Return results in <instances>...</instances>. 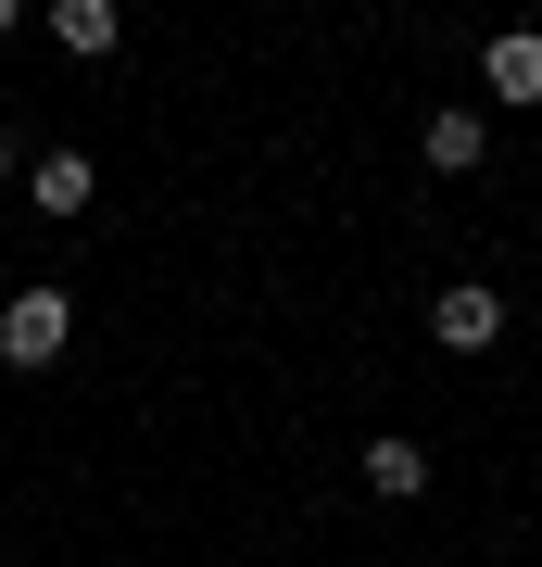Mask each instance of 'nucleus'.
Instances as JSON below:
<instances>
[{"label":"nucleus","mask_w":542,"mask_h":567,"mask_svg":"<svg viewBox=\"0 0 542 567\" xmlns=\"http://www.w3.org/2000/svg\"><path fill=\"white\" fill-rule=\"evenodd\" d=\"M480 152H492V114L480 102H442V114H429V164H442V177H467Z\"/></svg>","instance_id":"39448f33"},{"label":"nucleus","mask_w":542,"mask_h":567,"mask_svg":"<svg viewBox=\"0 0 542 567\" xmlns=\"http://www.w3.org/2000/svg\"><path fill=\"white\" fill-rule=\"evenodd\" d=\"M63 328H76V303H63V290H13V303H0V365H51Z\"/></svg>","instance_id":"f257e3e1"},{"label":"nucleus","mask_w":542,"mask_h":567,"mask_svg":"<svg viewBox=\"0 0 542 567\" xmlns=\"http://www.w3.org/2000/svg\"><path fill=\"white\" fill-rule=\"evenodd\" d=\"M25 189H39L51 227H76V215L101 203V164H89V152H39V177H25Z\"/></svg>","instance_id":"7ed1b4c3"},{"label":"nucleus","mask_w":542,"mask_h":567,"mask_svg":"<svg viewBox=\"0 0 542 567\" xmlns=\"http://www.w3.org/2000/svg\"><path fill=\"white\" fill-rule=\"evenodd\" d=\"M429 328H442L454 353H492V341H504V290H480V278H454L442 303H429Z\"/></svg>","instance_id":"f03ea898"},{"label":"nucleus","mask_w":542,"mask_h":567,"mask_svg":"<svg viewBox=\"0 0 542 567\" xmlns=\"http://www.w3.org/2000/svg\"><path fill=\"white\" fill-rule=\"evenodd\" d=\"M0 39H13V0H0Z\"/></svg>","instance_id":"6e6552de"},{"label":"nucleus","mask_w":542,"mask_h":567,"mask_svg":"<svg viewBox=\"0 0 542 567\" xmlns=\"http://www.w3.org/2000/svg\"><path fill=\"white\" fill-rule=\"evenodd\" d=\"M366 492L417 505V492H429V454H417V442H366Z\"/></svg>","instance_id":"0eeeda50"},{"label":"nucleus","mask_w":542,"mask_h":567,"mask_svg":"<svg viewBox=\"0 0 542 567\" xmlns=\"http://www.w3.org/2000/svg\"><path fill=\"white\" fill-rule=\"evenodd\" d=\"M51 39L76 51V63H101V51L126 39V13H114V0H63V13H51Z\"/></svg>","instance_id":"423d86ee"},{"label":"nucleus","mask_w":542,"mask_h":567,"mask_svg":"<svg viewBox=\"0 0 542 567\" xmlns=\"http://www.w3.org/2000/svg\"><path fill=\"white\" fill-rule=\"evenodd\" d=\"M480 76H492V102H504V114L542 102V39H530V25H504V39L480 51Z\"/></svg>","instance_id":"20e7f679"}]
</instances>
